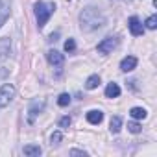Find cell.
<instances>
[{
	"label": "cell",
	"instance_id": "cell-7",
	"mask_svg": "<svg viewBox=\"0 0 157 157\" xmlns=\"http://www.w3.org/2000/svg\"><path fill=\"white\" fill-rule=\"evenodd\" d=\"M46 59H48V63H50L54 68H61V67H63V63H65L63 54H59L57 50H50V52L46 54Z\"/></svg>",
	"mask_w": 157,
	"mask_h": 157
},
{
	"label": "cell",
	"instance_id": "cell-20",
	"mask_svg": "<svg viewBox=\"0 0 157 157\" xmlns=\"http://www.w3.org/2000/svg\"><path fill=\"white\" fill-rule=\"evenodd\" d=\"M146 28H148V30H155V28H157V17H155V15H151V17L146 19Z\"/></svg>",
	"mask_w": 157,
	"mask_h": 157
},
{
	"label": "cell",
	"instance_id": "cell-15",
	"mask_svg": "<svg viewBox=\"0 0 157 157\" xmlns=\"http://www.w3.org/2000/svg\"><path fill=\"white\" fill-rule=\"evenodd\" d=\"M109 129H111V133H118L122 129V118L120 117H113L111 122H109Z\"/></svg>",
	"mask_w": 157,
	"mask_h": 157
},
{
	"label": "cell",
	"instance_id": "cell-13",
	"mask_svg": "<svg viewBox=\"0 0 157 157\" xmlns=\"http://www.w3.org/2000/svg\"><path fill=\"white\" fill-rule=\"evenodd\" d=\"M98 85H100V76H98V74H93V76H89V78H87V82H85V89L93 91V89H96Z\"/></svg>",
	"mask_w": 157,
	"mask_h": 157
},
{
	"label": "cell",
	"instance_id": "cell-14",
	"mask_svg": "<svg viewBox=\"0 0 157 157\" xmlns=\"http://www.w3.org/2000/svg\"><path fill=\"white\" fill-rule=\"evenodd\" d=\"M129 115L135 118V120H144L146 117H148V113H146V109H142V107H131V111H129Z\"/></svg>",
	"mask_w": 157,
	"mask_h": 157
},
{
	"label": "cell",
	"instance_id": "cell-2",
	"mask_svg": "<svg viewBox=\"0 0 157 157\" xmlns=\"http://www.w3.org/2000/svg\"><path fill=\"white\" fill-rule=\"evenodd\" d=\"M33 11H35V19H37V26L39 30L44 28V24L48 22V19L52 17V13L56 11V4L54 2H35L33 4Z\"/></svg>",
	"mask_w": 157,
	"mask_h": 157
},
{
	"label": "cell",
	"instance_id": "cell-24",
	"mask_svg": "<svg viewBox=\"0 0 157 157\" xmlns=\"http://www.w3.org/2000/svg\"><path fill=\"white\" fill-rule=\"evenodd\" d=\"M57 37H59V32H56V33H52V35L48 37V41H50V43H56V41H57Z\"/></svg>",
	"mask_w": 157,
	"mask_h": 157
},
{
	"label": "cell",
	"instance_id": "cell-23",
	"mask_svg": "<svg viewBox=\"0 0 157 157\" xmlns=\"http://www.w3.org/2000/svg\"><path fill=\"white\" fill-rule=\"evenodd\" d=\"M70 155H87V151H83V150H70Z\"/></svg>",
	"mask_w": 157,
	"mask_h": 157
},
{
	"label": "cell",
	"instance_id": "cell-6",
	"mask_svg": "<svg viewBox=\"0 0 157 157\" xmlns=\"http://www.w3.org/2000/svg\"><path fill=\"white\" fill-rule=\"evenodd\" d=\"M128 28H129L131 35H135V37H139V35L144 33V26H142V22L139 21V17H129V21H128Z\"/></svg>",
	"mask_w": 157,
	"mask_h": 157
},
{
	"label": "cell",
	"instance_id": "cell-16",
	"mask_svg": "<svg viewBox=\"0 0 157 157\" xmlns=\"http://www.w3.org/2000/svg\"><path fill=\"white\" fill-rule=\"evenodd\" d=\"M10 13H11V11H10V6H0V26L8 21Z\"/></svg>",
	"mask_w": 157,
	"mask_h": 157
},
{
	"label": "cell",
	"instance_id": "cell-26",
	"mask_svg": "<svg viewBox=\"0 0 157 157\" xmlns=\"http://www.w3.org/2000/svg\"><path fill=\"white\" fill-rule=\"evenodd\" d=\"M0 6H2V0H0Z\"/></svg>",
	"mask_w": 157,
	"mask_h": 157
},
{
	"label": "cell",
	"instance_id": "cell-17",
	"mask_svg": "<svg viewBox=\"0 0 157 157\" xmlns=\"http://www.w3.org/2000/svg\"><path fill=\"white\" fill-rule=\"evenodd\" d=\"M61 140H63V133H61V131H54V133L50 135V144H52V146H57Z\"/></svg>",
	"mask_w": 157,
	"mask_h": 157
},
{
	"label": "cell",
	"instance_id": "cell-21",
	"mask_svg": "<svg viewBox=\"0 0 157 157\" xmlns=\"http://www.w3.org/2000/svg\"><path fill=\"white\" fill-rule=\"evenodd\" d=\"M128 129H129L131 133H140V131H142V128H140L139 122H128Z\"/></svg>",
	"mask_w": 157,
	"mask_h": 157
},
{
	"label": "cell",
	"instance_id": "cell-25",
	"mask_svg": "<svg viewBox=\"0 0 157 157\" xmlns=\"http://www.w3.org/2000/svg\"><path fill=\"white\" fill-rule=\"evenodd\" d=\"M6 76H8V70L0 67V80H2V78H6Z\"/></svg>",
	"mask_w": 157,
	"mask_h": 157
},
{
	"label": "cell",
	"instance_id": "cell-11",
	"mask_svg": "<svg viewBox=\"0 0 157 157\" xmlns=\"http://www.w3.org/2000/svg\"><path fill=\"white\" fill-rule=\"evenodd\" d=\"M105 96L107 98H117V96H120V87H118V83H109L107 87H105Z\"/></svg>",
	"mask_w": 157,
	"mask_h": 157
},
{
	"label": "cell",
	"instance_id": "cell-5",
	"mask_svg": "<svg viewBox=\"0 0 157 157\" xmlns=\"http://www.w3.org/2000/svg\"><path fill=\"white\" fill-rule=\"evenodd\" d=\"M118 44V37H105L102 43H98V52L100 54H109V52H113L115 50V46Z\"/></svg>",
	"mask_w": 157,
	"mask_h": 157
},
{
	"label": "cell",
	"instance_id": "cell-12",
	"mask_svg": "<svg viewBox=\"0 0 157 157\" xmlns=\"http://www.w3.org/2000/svg\"><path fill=\"white\" fill-rule=\"evenodd\" d=\"M24 155H30V157H39L41 155V146H37V144H28V146H24Z\"/></svg>",
	"mask_w": 157,
	"mask_h": 157
},
{
	"label": "cell",
	"instance_id": "cell-10",
	"mask_svg": "<svg viewBox=\"0 0 157 157\" xmlns=\"http://www.w3.org/2000/svg\"><path fill=\"white\" fill-rule=\"evenodd\" d=\"M102 120H104V113H102L100 109H93V111H89V113H87V122H89V124L98 126Z\"/></svg>",
	"mask_w": 157,
	"mask_h": 157
},
{
	"label": "cell",
	"instance_id": "cell-8",
	"mask_svg": "<svg viewBox=\"0 0 157 157\" xmlns=\"http://www.w3.org/2000/svg\"><path fill=\"white\" fill-rule=\"evenodd\" d=\"M11 56V39L2 37L0 39V61H6Z\"/></svg>",
	"mask_w": 157,
	"mask_h": 157
},
{
	"label": "cell",
	"instance_id": "cell-22",
	"mask_svg": "<svg viewBox=\"0 0 157 157\" xmlns=\"http://www.w3.org/2000/svg\"><path fill=\"white\" fill-rule=\"evenodd\" d=\"M70 126V117H63L61 120H59V128H63V129H67Z\"/></svg>",
	"mask_w": 157,
	"mask_h": 157
},
{
	"label": "cell",
	"instance_id": "cell-19",
	"mask_svg": "<svg viewBox=\"0 0 157 157\" xmlns=\"http://www.w3.org/2000/svg\"><path fill=\"white\" fill-rule=\"evenodd\" d=\"M65 52H68V54H74L76 52V41L74 39L65 41Z\"/></svg>",
	"mask_w": 157,
	"mask_h": 157
},
{
	"label": "cell",
	"instance_id": "cell-3",
	"mask_svg": "<svg viewBox=\"0 0 157 157\" xmlns=\"http://www.w3.org/2000/svg\"><path fill=\"white\" fill-rule=\"evenodd\" d=\"M15 93H17V89L11 83H4L0 87V109L11 104V100L15 98Z\"/></svg>",
	"mask_w": 157,
	"mask_h": 157
},
{
	"label": "cell",
	"instance_id": "cell-18",
	"mask_svg": "<svg viewBox=\"0 0 157 157\" xmlns=\"http://www.w3.org/2000/svg\"><path fill=\"white\" fill-rule=\"evenodd\" d=\"M57 104H59L61 107H67V105L70 104V94H67V93L59 94V98H57Z\"/></svg>",
	"mask_w": 157,
	"mask_h": 157
},
{
	"label": "cell",
	"instance_id": "cell-1",
	"mask_svg": "<svg viewBox=\"0 0 157 157\" xmlns=\"http://www.w3.org/2000/svg\"><path fill=\"white\" fill-rule=\"evenodd\" d=\"M105 24V15L96 8H85L80 13V28L83 32H94Z\"/></svg>",
	"mask_w": 157,
	"mask_h": 157
},
{
	"label": "cell",
	"instance_id": "cell-4",
	"mask_svg": "<svg viewBox=\"0 0 157 157\" xmlns=\"http://www.w3.org/2000/svg\"><path fill=\"white\" fill-rule=\"evenodd\" d=\"M43 109H44V100L43 98H33L28 105V122L33 124V120L43 113Z\"/></svg>",
	"mask_w": 157,
	"mask_h": 157
},
{
	"label": "cell",
	"instance_id": "cell-9",
	"mask_svg": "<svg viewBox=\"0 0 157 157\" xmlns=\"http://www.w3.org/2000/svg\"><path fill=\"white\" fill-rule=\"evenodd\" d=\"M135 67H137V57L135 56H128L120 61V70L122 72H131Z\"/></svg>",
	"mask_w": 157,
	"mask_h": 157
}]
</instances>
